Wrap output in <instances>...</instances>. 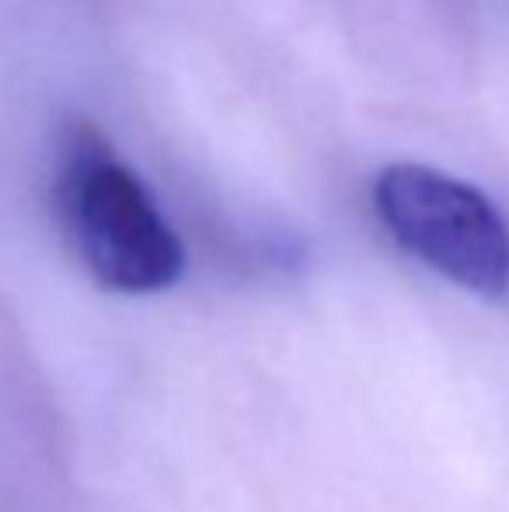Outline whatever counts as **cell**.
Here are the masks:
<instances>
[{
	"label": "cell",
	"mask_w": 509,
	"mask_h": 512,
	"mask_svg": "<svg viewBox=\"0 0 509 512\" xmlns=\"http://www.w3.org/2000/svg\"><path fill=\"white\" fill-rule=\"evenodd\" d=\"M387 234L475 297L496 300L509 286V227L482 189L426 164H387L374 182Z\"/></svg>",
	"instance_id": "7a4b0ae2"
},
{
	"label": "cell",
	"mask_w": 509,
	"mask_h": 512,
	"mask_svg": "<svg viewBox=\"0 0 509 512\" xmlns=\"http://www.w3.org/2000/svg\"><path fill=\"white\" fill-rule=\"evenodd\" d=\"M56 213L95 283L126 297L175 286L185 248L143 178L91 122H74L56 164Z\"/></svg>",
	"instance_id": "6da1fadb"
}]
</instances>
